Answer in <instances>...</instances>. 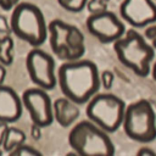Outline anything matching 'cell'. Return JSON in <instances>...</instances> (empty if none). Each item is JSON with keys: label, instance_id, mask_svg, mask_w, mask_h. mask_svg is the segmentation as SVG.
<instances>
[{"label": "cell", "instance_id": "obj_1", "mask_svg": "<svg viewBox=\"0 0 156 156\" xmlns=\"http://www.w3.org/2000/svg\"><path fill=\"white\" fill-rule=\"evenodd\" d=\"M56 74L63 96L78 105L87 104L101 88L99 68L88 58L66 61L58 67Z\"/></svg>", "mask_w": 156, "mask_h": 156}, {"label": "cell", "instance_id": "obj_2", "mask_svg": "<svg viewBox=\"0 0 156 156\" xmlns=\"http://www.w3.org/2000/svg\"><path fill=\"white\" fill-rule=\"evenodd\" d=\"M113 50L126 67L139 77H147L155 58V49L135 28L128 29L113 43Z\"/></svg>", "mask_w": 156, "mask_h": 156}, {"label": "cell", "instance_id": "obj_3", "mask_svg": "<svg viewBox=\"0 0 156 156\" xmlns=\"http://www.w3.org/2000/svg\"><path fill=\"white\" fill-rule=\"evenodd\" d=\"M12 33L33 48H39L49 37L48 24L41 10L30 2H18L10 18Z\"/></svg>", "mask_w": 156, "mask_h": 156}, {"label": "cell", "instance_id": "obj_4", "mask_svg": "<svg viewBox=\"0 0 156 156\" xmlns=\"http://www.w3.org/2000/svg\"><path fill=\"white\" fill-rule=\"evenodd\" d=\"M108 134L90 119H84L76 123L69 130L68 144L77 155L112 156L115 144Z\"/></svg>", "mask_w": 156, "mask_h": 156}, {"label": "cell", "instance_id": "obj_5", "mask_svg": "<svg viewBox=\"0 0 156 156\" xmlns=\"http://www.w3.org/2000/svg\"><path fill=\"white\" fill-rule=\"evenodd\" d=\"M49 43L58 60L74 61L85 54V38L82 30L62 20H52L48 24Z\"/></svg>", "mask_w": 156, "mask_h": 156}, {"label": "cell", "instance_id": "obj_6", "mask_svg": "<svg viewBox=\"0 0 156 156\" xmlns=\"http://www.w3.org/2000/svg\"><path fill=\"white\" fill-rule=\"evenodd\" d=\"M122 128L126 135L138 143H151L156 139V113L146 99L136 100L126 107Z\"/></svg>", "mask_w": 156, "mask_h": 156}, {"label": "cell", "instance_id": "obj_7", "mask_svg": "<svg viewBox=\"0 0 156 156\" xmlns=\"http://www.w3.org/2000/svg\"><path fill=\"white\" fill-rule=\"evenodd\" d=\"M126 102L111 93H98L88 102L85 113L88 119L107 133H113L122 127Z\"/></svg>", "mask_w": 156, "mask_h": 156}, {"label": "cell", "instance_id": "obj_8", "mask_svg": "<svg viewBox=\"0 0 156 156\" xmlns=\"http://www.w3.org/2000/svg\"><path fill=\"white\" fill-rule=\"evenodd\" d=\"M26 68L35 87L45 90H51L56 87V63L54 57L46 51L39 48H33L26 57Z\"/></svg>", "mask_w": 156, "mask_h": 156}, {"label": "cell", "instance_id": "obj_9", "mask_svg": "<svg viewBox=\"0 0 156 156\" xmlns=\"http://www.w3.org/2000/svg\"><path fill=\"white\" fill-rule=\"evenodd\" d=\"M85 24L89 33L104 44L115 43L127 32L122 20H119L115 12L108 10L90 13Z\"/></svg>", "mask_w": 156, "mask_h": 156}, {"label": "cell", "instance_id": "obj_10", "mask_svg": "<svg viewBox=\"0 0 156 156\" xmlns=\"http://www.w3.org/2000/svg\"><path fill=\"white\" fill-rule=\"evenodd\" d=\"M21 99L23 107L27 110L32 119V123H37L43 128L54 122L52 101L48 94V90L39 87L28 88L23 91Z\"/></svg>", "mask_w": 156, "mask_h": 156}, {"label": "cell", "instance_id": "obj_11", "mask_svg": "<svg viewBox=\"0 0 156 156\" xmlns=\"http://www.w3.org/2000/svg\"><path fill=\"white\" fill-rule=\"evenodd\" d=\"M119 15L133 28H146L156 23V4L154 0H123Z\"/></svg>", "mask_w": 156, "mask_h": 156}, {"label": "cell", "instance_id": "obj_12", "mask_svg": "<svg viewBox=\"0 0 156 156\" xmlns=\"http://www.w3.org/2000/svg\"><path fill=\"white\" fill-rule=\"evenodd\" d=\"M23 112L22 99L7 85L0 84V121L13 123L18 121Z\"/></svg>", "mask_w": 156, "mask_h": 156}, {"label": "cell", "instance_id": "obj_13", "mask_svg": "<svg viewBox=\"0 0 156 156\" xmlns=\"http://www.w3.org/2000/svg\"><path fill=\"white\" fill-rule=\"evenodd\" d=\"M52 112L54 121H56L63 128L71 127L80 115L79 105L66 96L57 98L52 102Z\"/></svg>", "mask_w": 156, "mask_h": 156}, {"label": "cell", "instance_id": "obj_14", "mask_svg": "<svg viewBox=\"0 0 156 156\" xmlns=\"http://www.w3.org/2000/svg\"><path fill=\"white\" fill-rule=\"evenodd\" d=\"M26 139H27V136H26L24 132H22L18 128H15V127H9L6 135L4 138V141H2L1 149L4 152L9 154L10 151H12L18 145L26 143Z\"/></svg>", "mask_w": 156, "mask_h": 156}, {"label": "cell", "instance_id": "obj_15", "mask_svg": "<svg viewBox=\"0 0 156 156\" xmlns=\"http://www.w3.org/2000/svg\"><path fill=\"white\" fill-rule=\"evenodd\" d=\"M13 62V39L11 35H4L0 40V63L10 66Z\"/></svg>", "mask_w": 156, "mask_h": 156}, {"label": "cell", "instance_id": "obj_16", "mask_svg": "<svg viewBox=\"0 0 156 156\" xmlns=\"http://www.w3.org/2000/svg\"><path fill=\"white\" fill-rule=\"evenodd\" d=\"M88 0H57V4L68 12H80L87 7Z\"/></svg>", "mask_w": 156, "mask_h": 156}, {"label": "cell", "instance_id": "obj_17", "mask_svg": "<svg viewBox=\"0 0 156 156\" xmlns=\"http://www.w3.org/2000/svg\"><path fill=\"white\" fill-rule=\"evenodd\" d=\"M10 156H41V152L37 149H34L30 145L27 144H21L17 147H15L12 151L9 152Z\"/></svg>", "mask_w": 156, "mask_h": 156}, {"label": "cell", "instance_id": "obj_18", "mask_svg": "<svg viewBox=\"0 0 156 156\" xmlns=\"http://www.w3.org/2000/svg\"><path fill=\"white\" fill-rule=\"evenodd\" d=\"M108 1H110V0H88V2H87V9L90 11V13L100 12V11L107 10Z\"/></svg>", "mask_w": 156, "mask_h": 156}, {"label": "cell", "instance_id": "obj_19", "mask_svg": "<svg viewBox=\"0 0 156 156\" xmlns=\"http://www.w3.org/2000/svg\"><path fill=\"white\" fill-rule=\"evenodd\" d=\"M113 80H115V74L112 73V71H110V69H104V71L100 73V84H101V87L105 88L106 90H108V89L112 88Z\"/></svg>", "mask_w": 156, "mask_h": 156}, {"label": "cell", "instance_id": "obj_20", "mask_svg": "<svg viewBox=\"0 0 156 156\" xmlns=\"http://www.w3.org/2000/svg\"><path fill=\"white\" fill-rule=\"evenodd\" d=\"M144 37L147 40H150V44L152 45V48L156 51V23L150 24V26L146 27V29L144 32Z\"/></svg>", "mask_w": 156, "mask_h": 156}, {"label": "cell", "instance_id": "obj_21", "mask_svg": "<svg viewBox=\"0 0 156 156\" xmlns=\"http://www.w3.org/2000/svg\"><path fill=\"white\" fill-rule=\"evenodd\" d=\"M0 33L4 35H10L12 33L11 30V24L7 21V18L2 15H0Z\"/></svg>", "mask_w": 156, "mask_h": 156}, {"label": "cell", "instance_id": "obj_22", "mask_svg": "<svg viewBox=\"0 0 156 156\" xmlns=\"http://www.w3.org/2000/svg\"><path fill=\"white\" fill-rule=\"evenodd\" d=\"M18 2H20V0H0V7L2 10H5V11H10Z\"/></svg>", "mask_w": 156, "mask_h": 156}, {"label": "cell", "instance_id": "obj_23", "mask_svg": "<svg viewBox=\"0 0 156 156\" xmlns=\"http://www.w3.org/2000/svg\"><path fill=\"white\" fill-rule=\"evenodd\" d=\"M30 136L34 140H39L41 138V127L39 124L32 123V127H30Z\"/></svg>", "mask_w": 156, "mask_h": 156}, {"label": "cell", "instance_id": "obj_24", "mask_svg": "<svg viewBox=\"0 0 156 156\" xmlns=\"http://www.w3.org/2000/svg\"><path fill=\"white\" fill-rule=\"evenodd\" d=\"M136 155H139V156H156V152L154 150H151L150 147L143 146L136 151Z\"/></svg>", "mask_w": 156, "mask_h": 156}, {"label": "cell", "instance_id": "obj_25", "mask_svg": "<svg viewBox=\"0 0 156 156\" xmlns=\"http://www.w3.org/2000/svg\"><path fill=\"white\" fill-rule=\"evenodd\" d=\"M7 129H9V123L0 121V147H1V145H2V141H4V138H5V135H6Z\"/></svg>", "mask_w": 156, "mask_h": 156}, {"label": "cell", "instance_id": "obj_26", "mask_svg": "<svg viewBox=\"0 0 156 156\" xmlns=\"http://www.w3.org/2000/svg\"><path fill=\"white\" fill-rule=\"evenodd\" d=\"M5 67H6V66H4L2 63H0V84H4V80H5L6 74H7Z\"/></svg>", "mask_w": 156, "mask_h": 156}, {"label": "cell", "instance_id": "obj_27", "mask_svg": "<svg viewBox=\"0 0 156 156\" xmlns=\"http://www.w3.org/2000/svg\"><path fill=\"white\" fill-rule=\"evenodd\" d=\"M151 76H152V78H154V80H156V61L152 63V66H151Z\"/></svg>", "mask_w": 156, "mask_h": 156}, {"label": "cell", "instance_id": "obj_28", "mask_svg": "<svg viewBox=\"0 0 156 156\" xmlns=\"http://www.w3.org/2000/svg\"><path fill=\"white\" fill-rule=\"evenodd\" d=\"M2 152H4V151H2V149L0 147V155H2Z\"/></svg>", "mask_w": 156, "mask_h": 156}, {"label": "cell", "instance_id": "obj_29", "mask_svg": "<svg viewBox=\"0 0 156 156\" xmlns=\"http://www.w3.org/2000/svg\"><path fill=\"white\" fill-rule=\"evenodd\" d=\"M0 40H1V38H0Z\"/></svg>", "mask_w": 156, "mask_h": 156}]
</instances>
